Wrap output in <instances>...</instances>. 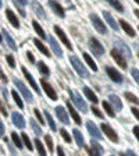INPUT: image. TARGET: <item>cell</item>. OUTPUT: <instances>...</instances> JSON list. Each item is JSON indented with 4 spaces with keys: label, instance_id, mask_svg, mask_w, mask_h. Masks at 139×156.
Listing matches in <instances>:
<instances>
[{
    "label": "cell",
    "instance_id": "94428289",
    "mask_svg": "<svg viewBox=\"0 0 139 156\" xmlns=\"http://www.w3.org/2000/svg\"><path fill=\"white\" fill-rule=\"evenodd\" d=\"M138 56H139V55H138Z\"/></svg>",
    "mask_w": 139,
    "mask_h": 156
},
{
    "label": "cell",
    "instance_id": "6f0895ef",
    "mask_svg": "<svg viewBox=\"0 0 139 156\" xmlns=\"http://www.w3.org/2000/svg\"><path fill=\"white\" fill-rule=\"evenodd\" d=\"M2 114L7 117V110H6V109H4V106H3V105H2Z\"/></svg>",
    "mask_w": 139,
    "mask_h": 156
},
{
    "label": "cell",
    "instance_id": "d6a6232c",
    "mask_svg": "<svg viewBox=\"0 0 139 156\" xmlns=\"http://www.w3.org/2000/svg\"><path fill=\"white\" fill-rule=\"evenodd\" d=\"M32 25H33V29H35L36 32H38V35L40 36V38H42V39H45V38H46V34L43 32L42 27L39 25V23H38V21H33V23H32Z\"/></svg>",
    "mask_w": 139,
    "mask_h": 156
},
{
    "label": "cell",
    "instance_id": "9a60e30c",
    "mask_svg": "<svg viewBox=\"0 0 139 156\" xmlns=\"http://www.w3.org/2000/svg\"><path fill=\"white\" fill-rule=\"evenodd\" d=\"M11 119H13V124L17 127V128H21V130H23L24 127H25V120H24V117L19 113L14 112V113L11 114Z\"/></svg>",
    "mask_w": 139,
    "mask_h": 156
},
{
    "label": "cell",
    "instance_id": "277c9868",
    "mask_svg": "<svg viewBox=\"0 0 139 156\" xmlns=\"http://www.w3.org/2000/svg\"><path fill=\"white\" fill-rule=\"evenodd\" d=\"M91 21H92V24H93V27H95V29H96L99 34H102V35H104V34H107V29H106V25L103 24V21H102L99 17L96 16V14H91Z\"/></svg>",
    "mask_w": 139,
    "mask_h": 156
},
{
    "label": "cell",
    "instance_id": "7bdbcfd3",
    "mask_svg": "<svg viewBox=\"0 0 139 156\" xmlns=\"http://www.w3.org/2000/svg\"><path fill=\"white\" fill-rule=\"evenodd\" d=\"M6 60H7V63H9V66H10V67H11V68H14V67H16V62H14V57H13V56H11V55H9V56H7V57H6Z\"/></svg>",
    "mask_w": 139,
    "mask_h": 156
},
{
    "label": "cell",
    "instance_id": "680465c9",
    "mask_svg": "<svg viewBox=\"0 0 139 156\" xmlns=\"http://www.w3.org/2000/svg\"><path fill=\"white\" fill-rule=\"evenodd\" d=\"M135 16L139 18V10H135Z\"/></svg>",
    "mask_w": 139,
    "mask_h": 156
},
{
    "label": "cell",
    "instance_id": "d4e9b609",
    "mask_svg": "<svg viewBox=\"0 0 139 156\" xmlns=\"http://www.w3.org/2000/svg\"><path fill=\"white\" fill-rule=\"evenodd\" d=\"M120 24H121V27H123V29H124V31H125L127 34H128V35H130V36H132V38H134V36H135V31H134V29H132V27H131L130 24L127 23V21H124V20H120Z\"/></svg>",
    "mask_w": 139,
    "mask_h": 156
},
{
    "label": "cell",
    "instance_id": "f5cc1de1",
    "mask_svg": "<svg viewBox=\"0 0 139 156\" xmlns=\"http://www.w3.org/2000/svg\"><path fill=\"white\" fill-rule=\"evenodd\" d=\"M0 135L4 136V124L3 123H0Z\"/></svg>",
    "mask_w": 139,
    "mask_h": 156
},
{
    "label": "cell",
    "instance_id": "ac0fdd59",
    "mask_svg": "<svg viewBox=\"0 0 139 156\" xmlns=\"http://www.w3.org/2000/svg\"><path fill=\"white\" fill-rule=\"evenodd\" d=\"M23 73H24V75H25V78L28 80V82L31 84V87H32L39 95H40V88H39L38 85H36V82H35V80H33V77L31 75V73H28V70H26L25 67H23Z\"/></svg>",
    "mask_w": 139,
    "mask_h": 156
},
{
    "label": "cell",
    "instance_id": "91938a15",
    "mask_svg": "<svg viewBox=\"0 0 139 156\" xmlns=\"http://www.w3.org/2000/svg\"><path fill=\"white\" fill-rule=\"evenodd\" d=\"M134 2H135V3H138V4H139V0H134Z\"/></svg>",
    "mask_w": 139,
    "mask_h": 156
},
{
    "label": "cell",
    "instance_id": "9c48e42d",
    "mask_svg": "<svg viewBox=\"0 0 139 156\" xmlns=\"http://www.w3.org/2000/svg\"><path fill=\"white\" fill-rule=\"evenodd\" d=\"M2 36H3V39L6 41L7 45H9V48L11 49V50H14V52H16V50H17V45H16L14 39L11 38V35L9 34V31H7L6 28H2Z\"/></svg>",
    "mask_w": 139,
    "mask_h": 156
},
{
    "label": "cell",
    "instance_id": "f546056e",
    "mask_svg": "<svg viewBox=\"0 0 139 156\" xmlns=\"http://www.w3.org/2000/svg\"><path fill=\"white\" fill-rule=\"evenodd\" d=\"M45 117H46V121H47L49 126H50V130L56 131V123H54V120H53V117L50 116L49 110H45Z\"/></svg>",
    "mask_w": 139,
    "mask_h": 156
},
{
    "label": "cell",
    "instance_id": "b9f144b4",
    "mask_svg": "<svg viewBox=\"0 0 139 156\" xmlns=\"http://www.w3.org/2000/svg\"><path fill=\"white\" fill-rule=\"evenodd\" d=\"M131 74H132L134 80H135V81L139 84V70H138V68H132V70H131Z\"/></svg>",
    "mask_w": 139,
    "mask_h": 156
},
{
    "label": "cell",
    "instance_id": "7c38bea8",
    "mask_svg": "<svg viewBox=\"0 0 139 156\" xmlns=\"http://www.w3.org/2000/svg\"><path fill=\"white\" fill-rule=\"evenodd\" d=\"M102 130H103V133H106V135L110 138L113 142H118V136H117V133L111 128L109 124H106V123H103L102 124Z\"/></svg>",
    "mask_w": 139,
    "mask_h": 156
},
{
    "label": "cell",
    "instance_id": "f907efd6",
    "mask_svg": "<svg viewBox=\"0 0 139 156\" xmlns=\"http://www.w3.org/2000/svg\"><path fill=\"white\" fill-rule=\"evenodd\" d=\"M134 134H135V136H136V140H138V141H139V126L134 127Z\"/></svg>",
    "mask_w": 139,
    "mask_h": 156
},
{
    "label": "cell",
    "instance_id": "30bf717a",
    "mask_svg": "<svg viewBox=\"0 0 139 156\" xmlns=\"http://www.w3.org/2000/svg\"><path fill=\"white\" fill-rule=\"evenodd\" d=\"M40 84H42V88L45 89L46 95H47L52 101H56V99H57V94H56V91L53 89L52 87H50V84H49L46 80H42V81H40Z\"/></svg>",
    "mask_w": 139,
    "mask_h": 156
},
{
    "label": "cell",
    "instance_id": "ffe728a7",
    "mask_svg": "<svg viewBox=\"0 0 139 156\" xmlns=\"http://www.w3.org/2000/svg\"><path fill=\"white\" fill-rule=\"evenodd\" d=\"M6 16H7V18H9V21H10V24L14 27V28H17L18 29L19 28V21H18V18L16 17V14L11 11V10H9V9H6Z\"/></svg>",
    "mask_w": 139,
    "mask_h": 156
},
{
    "label": "cell",
    "instance_id": "ba28073f",
    "mask_svg": "<svg viewBox=\"0 0 139 156\" xmlns=\"http://www.w3.org/2000/svg\"><path fill=\"white\" fill-rule=\"evenodd\" d=\"M116 48L118 49V50H120V52L123 53L127 58L132 57V55H131V49L128 48V45H127V43H124L123 41H120V39H118V41H116Z\"/></svg>",
    "mask_w": 139,
    "mask_h": 156
},
{
    "label": "cell",
    "instance_id": "f1b7e54d",
    "mask_svg": "<svg viewBox=\"0 0 139 156\" xmlns=\"http://www.w3.org/2000/svg\"><path fill=\"white\" fill-rule=\"evenodd\" d=\"M107 2H109V4H110L111 7H114L118 13H124V7H123V4H121L118 0H107Z\"/></svg>",
    "mask_w": 139,
    "mask_h": 156
},
{
    "label": "cell",
    "instance_id": "4fadbf2b",
    "mask_svg": "<svg viewBox=\"0 0 139 156\" xmlns=\"http://www.w3.org/2000/svg\"><path fill=\"white\" fill-rule=\"evenodd\" d=\"M56 114H57V117H58V120L61 121L63 124H70V119H68V114H67V112H65V109L64 107H61V106H57L56 107Z\"/></svg>",
    "mask_w": 139,
    "mask_h": 156
},
{
    "label": "cell",
    "instance_id": "603a6c76",
    "mask_svg": "<svg viewBox=\"0 0 139 156\" xmlns=\"http://www.w3.org/2000/svg\"><path fill=\"white\" fill-rule=\"evenodd\" d=\"M67 107H68V110H70V114H71V117L74 119V121L78 124V126H81V124H82L81 117H79V114L75 112V109L72 107V105H71V103H67Z\"/></svg>",
    "mask_w": 139,
    "mask_h": 156
},
{
    "label": "cell",
    "instance_id": "db71d44e",
    "mask_svg": "<svg viewBox=\"0 0 139 156\" xmlns=\"http://www.w3.org/2000/svg\"><path fill=\"white\" fill-rule=\"evenodd\" d=\"M57 153H58V155H60V156H63V155H64V151L61 149V146H58V148H57Z\"/></svg>",
    "mask_w": 139,
    "mask_h": 156
},
{
    "label": "cell",
    "instance_id": "52a82bcc",
    "mask_svg": "<svg viewBox=\"0 0 139 156\" xmlns=\"http://www.w3.org/2000/svg\"><path fill=\"white\" fill-rule=\"evenodd\" d=\"M86 128H88V131H89V134H91L92 138H96V140H102V138H103L102 133L99 131L97 126L93 123V121L88 120V121H86Z\"/></svg>",
    "mask_w": 139,
    "mask_h": 156
},
{
    "label": "cell",
    "instance_id": "484cf974",
    "mask_svg": "<svg viewBox=\"0 0 139 156\" xmlns=\"http://www.w3.org/2000/svg\"><path fill=\"white\" fill-rule=\"evenodd\" d=\"M33 43H35V46L39 49V52H42L43 55H45V56H47V57H49V56H50V52H49V49L46 48V46L43 45V43L40 42L39 39H35V41H33Z\"/></svg>",
    "mask_w": 139,
    "mask_h": 156
},
{
    "label": "cell",
    "instance_id": "f6af8a7d",
    "mask_svg": "<svg viewBox=\"0 0 139 156\" xmlns=\"http://www.w3.org/2000/svg\"><path fill=\"white\" fill-rule=\"evenodd\" d=\"M91 110H92V113H93L95 114V116H97V117H99V119H103V113H102V112L100 110H99V109H97V107H92V109H91Z\"/></svg>",
    "mask_w": 139,
    "mask_h": 156
},
{
    "label": "cell",
    "instance_id": "3957f363",
    "mask_svg": "<svg viewBox=\"0 0 139 156\" xmlns=\"http://www.w3.org/2000/svg\"><path fill=\"white\" fill-rule=\"evenodd\" d=\"M70 95H71V99H72V102L75 103V106H77L81 112L86 113V112H88V105H86V102L82 99L81 95L78 94L77 91H70Z\"/></svg>",
    "mask_w": 139,
    "mask_h": 156
},
{
    "label": "cell",
    "instance_id": "d6986e66",
    "mask_svg": "<svg viewBox=\"0 0 139 156\" xmlns=\"http://www.w3.org/2000/svg\"><path fill=\"white\" fill-rule=\"evenodd\" d=\"M91 146H92V149H88V152L91 153V155H103L104 153L103 148H102L97 142H95V138L91 141Z\"/></svg>",
    "mask_w": 139,
    "mask_h": 156
},
{
    "label": "cell",
    "instance_id": "11a10c76",
    "mask_svg": "<svg viewBox=\"0 0 139 156\" xmlns=\"http://www.w3.org/2000/svg\"><path fill=\"white\" fill-rule=\"evenodd\" d=\"M0 75H2V81H3V82H7V77L4 75V73H3V71L0 73Z\"/></svg>",
    "mask_w": 139,
    "mask_h": 156
},
{
    "label": "cell",
    "instance_id": "ee69618b",
    "mask_svg": "<svg viewBox=\"0 0 139 156\" xmlns=\"http://www.w3.org/2000/svg\"><path fill=\"white\" fill-rule=\"evenodd\" d=\"M60 134H61V136L67 141V142H71V136H70V134H68L65 130H60Z\"/></svg>",
    "mask_w": 139,
    "mask_h": 156
},
{
    "label": "cell",
    "instance_id": "d590c367",
    "mask_svg": "<svg viewBox=\"0 0 139 156\" xmlns=\"http://www.w3.org/2000/svg\"><path fill=\"white\" fill-rule=\"evenodd\" d=\"M31 127H32V130H33V133L36 134V135H42V133L43 131L40 130V127L36 124V121L35 120H31Z\"/></svg>",
    "mask_w": 139,
    "mask_h": 156
},
{
    "label": "cell",
    "instance_id": "ab89813d",
    "mask_svg": "<svg viewBox=\"0 0 139 156\" xmlns=\"http://www.w3.org/2000/svg\"><path fill=\"white\" fill-rule=\"evenodd\" d=\"M23 141H24V144H25V146L28 148V151H32V144H31V141H29V136L26 135L25 133L23 134Z\"/></svg>",
    "mask_w": 139,
    "mask_h": 156
},
{
    "label": "cell",
    "instance_id": "8992f818",
    "mask_svg": "<svg viewBox=\"0 0 139 156\" xmlns=\"http://www.w3.org/2000/svg\"><path fill=\"white\" fill-rule=\"evenodd\" d=\"M111 57L114 58V62L120 66L121 68H127V60H125L127 57L118 50V49H113V50H111Z\"/></svg>",
    "mask_w": 139,
    "mask_h": 156
},
{
    "label": "cell",
    "instance_id": "9f6ffc18",
    "mask_svg": "<svg viewBox=\"0 0 139 156\" xmlns=\"http://www.w3.org/2000/svg\"><path fill=\"white\" fill-rule=\"evenodd\" d=\"M17 2H18V3L21 4V6H25V4L28 3V0H17Z\"/></svg>",
    "mask_w": 139,
    "mask_h": 156
},
{
    "label": "cell",
    "instance_id": "4dcf8cb0",
    "mask_svg": "<svg viewBox=\"0 0 139 156\" xmlns=\"http://www.w3.org/2000/svg\"><path fill=\"white\" fill-rule=\"evenodd\" d=\"M103 107H104V110H106V113L109 114L110 117H114V116H116V112H114L116 109H114V107H111V105L109 103V102L104 101V102H103Z\"/></svg>",
    "mask_w": 139,
    "mask_h": 156
},
{
    "label": "cell",
    "instance_id": "60d3db41",
    "mask_svg": "<svg viewBox=\"0 0 139 156\" xmlns=\"http://www.w3.org/2000/svg\"><path fill=\"white\" fill-rule=\"evenodd\" d=\"M45 141H46V145H47L49 151H50V153L53 152V140L50 138V135H46L45 136Z\"/></svg>",
    "mask_w": 139,
    "mask_h": 156
},
{
    "label": "cell",
    "instance_id": "bcb514c9",
    "mask_svg": "<svg viewBox=\"0 0 139 156\" xmlns=\"http://www.w3.org/2000/svg\"><path fill=\"white\" fill-rule=\"evenodd\" d=\"M33 113H35L36 119H38V120H39V123H40V124H45V120H43V117H42V114L39 113V110H38V109H33Z\"/></svg>",
    "mask_w": 139,
    "mask_h": 156
},
{
    "label": "cell",
    "instance_id": "44dd1931",
    "mask_svg": "<svg viewBox=\"0 0 139 156\" xmlns=\"http://www.w3.org/2000/svg\"><path fill=\"white\" fill-rule=\"evenodd\" d=\"M109 101H110V103L113 105V107H114V109H116L117 112H118V110H121V109H123V102L120 101V98L117 96V95L111 94L110 96H109Z\"/></svg>",
    "mask_w": 139,
    "mask_h": 156
},
{
    "label": "cell",
    "instance_id": "7402d4cb",
    "mask_svg": "<svg viewBox=\"0 0 139 156\" xmlns=\"http://www.w3.org/2000/svg\"><path fill=\"white\" fill-rule=\"evenodd\" d=\"M103 17H104V20L107 21V24H109V25H110L114 31H117V29H118V25H117L116 20L113 18V16H111L109 11H106V10H104V11H103Z\"/></svg>",
    "mask_w": 139,
    "mask_h": 156
},
{
    "label": "cell",
    "instance_id": "f35d334b",
    "mask_svg": "<svg viewBox=\"0 0 139 156\" xmlns=\"http://www.w3.org/2000/svg\"><path fill=\"white\" fill-rule=\"evenodd\" d=\"M35 145H36V149H38V152L40 153V155H46V151H45V148H43V145H42V142L36 138L35 140Z\"/></svg>",
    "mask_w": 139,
    "mask_h": 156
},
{
    "label": "cell",
    "instance_id": "74e56055",
    "mask_svg": "<svg viewBox=\"0 0 139 156\" xmlns=\"http://www.w3.org/2000/svg\"><path fill=\"white\" fill-rule=\"evenodd\" d=\"M125 98L128 99L130 102H132V103H135V105H139V99L135 96L134 94H131V92H125Z\"/></svg>",
    "mask_w": 139,
    "mask_h": 156
},
{
    "label": "cell",
    "instance_id": "2e32d148",
    "mask_svg": "<svg viewBox=\"0 0 139 156\" xmlns=\"http://www.w3.org/2000/svg\"><path fill=\"white\" fill-rule=\"evenodd\" d=\"M47 41H49V43H50V48H52V50L54 52V55L57 56V57H63V52H61V49H60V46H58L57 41H56L53 36H49Z\"/></svg>",
    "mask_w": 139,
    "mask_h": 156
},
{
    "label": "cell",
    "instance_id": "e575fe53",
    "mask_svg": "<svg viewBox=\"0 0 139 156\" xmlns=\"http://www.w3.org/2000/svg\"><path fill=\"white\" fill-rule=\"evenodd\" d=\"M11 140H13V142L16 144V146L18 148V149H21V148H23V142H21V140H19V136L17 135L16 133L11 134Z\"/></svg>",
    "mask_w": 139,
    "mask_h": 156
},
{
    "label": "cell",
    "instance_id": "5b68a950",
    "mask_svg": "<svg viewBox=\"0 0 139 156\" xmlns=\"http://www.w3.org/2000/svg\"><path fill=\"white\" fill-rule=\"evenodd\" d=\"M89 48H91V50L95 53L96 56H103L104 55V48H103V45H102L97 39H95V38H91V41H89Z\"/></svg>",
    "mask_w": 139,
    "mask_h": 156
},
{
    "label": "cell",
    "instance_id": "1f68e13d",
    "mask_svg": "<svg viewBox=\"0 0 139 156\" xmlns=\"http://www.w3.org/2000/svg\"><path fill=\"white\" fill-rule=\"evenodd\" d=\"M84 58H85V62L88 63V66H89V67H91L92 70H93V71H97V66L95 64V62L92 60L91 56L88 55V53H84Z\"/></svg>",
    "mask_w": 139,
    "mask_h": 156
},
{
    "label": "cell",
    "instance_id": "816d5d0a",
    "mask_svg": "<svg viewBox=\"0 0 139 156\" xmlns=\"http://www.w3.org/2000/svg\"><path fill=\"white\" fill-rule=\"evenodd\" d=\"M26 57H28V60L31 63H35V58H33V56H32V53H31V52L26 53Z\"/></svg>",
    "mask_w": 139,
    "mask_h": 156
},
{
    "label": "cell",
    "instance_id": "681fc988",
    "mask_svg": "<svg viewBox=\"0 0 139 156\" xmlns=\"http://www.w3.org/2000/svg\"><path fill=\"white\" fill-rule=\"evenodd\" d=\"M2 92H3V98H4V99H6V101H9V92H7V89H6V88H2Z\"/></svg>",
    "mask_w": 139,
    "mask_h": 156
},
{
    "label": "cell",
    "instance_id": "5bb4252c",
    "mask_svg": "<svg viewBox=\"0 0 139 156\" xmlns=\"http://www.w3.org/2000/svg\"><path fill=\"white\" fill-rule=\"evenodd\" d=\"M54 31L57 32V35H58V38H60V41H61V42L64 43V45L67 46V48L70 49V50H71V49H72V45L70 43V41H68V38H67V35H65L64 31H63V29L60 28L58 25H56V27H54Z\"/></svg>",
    "mask_w": 139,
    "mask_h": 156
},
{
    "label": "cell",
    "instance_id": "4316f807",
    "mask_svg": "<svg viewBox=\"0 0 139 156\" xmlns=\"http://www.w3.org/2000/svg\"><path fill=\"white\" fill-rule=\"evenodd\" d=\"M84 94H85V96H86V98H88V99H89V101H91V102H95V103H96V102L99 101V99H97V96H96V95H95L93 92H92V89H91V88L84 87Z\"/></svg>",
    "mask_w": 139,
    "mask_h": 156
},
{
    "label": "cell",
    "instance_id": "8d00e7d4",
    "mask_svg": "<svg viewBox=\"0 0 139 156\" xmlns=\"http://www.w3.org/2000/svg\"><path fill=\"white\" fill-rule=\"evenodd\" d=\"M13 98H14V101H16L17 106H18L19 109H23V107H24V103H23V101H21V98H19V95L17 94V91H13Z\"/></svg>",
    "mask_w": 139,
    "mask_h": 156
},
{
    "label": "cell",
    "instance_id": "c3c4849f",
    "mask_svg": "<svg viewBox=\"0 0 139 156\" xmlns=\"http://www.w3.org/2000/svg\"><path fill=\"white\" fill-rule=\"evenodd\" d=\"M131 110H132L134 116H135L136 119H138V120H139V109H138V107H132V109H131Z\"/></svg>",
    "mask_w": 139,
    "mask_h": 156
},
{
    "label": "cell",
    "instance_id": "83f0119b",
    "mask_svg": "<svg viewBox=\"0 0 139 156\" xmlns=\"http://www.w3.org/2000/svg\"><path fill=\"white\" fill-rule=\"evenodd\" d=\"M32 6H33V10H35V14H36V16H39L40 18H46V14H45V11H43V7L40 6L38 2H33Z\"/></svg>",
    "mask_w": 139,
    "mask_h": 156
},
{
    "label": "cell",
    "instance_id": "cb8c5ba5",
    "mask_svg": "<svg viewBox=\"0 0 139 156\" xmlns=\"http://www.w3.org/2000/svg\"><path fill=\"white\" fill-rule=\"evenodd\" d=\"M72 134H74V138L77 141V145L79 148H85V144H84V136H82L81 131L79 130H72Z\"/></svg>",
    "mask_w": 139,
    "mask_h": 156
},
{
    "label": "cell",
    "instance_id": "7a4b0ae2",
    "mask_svg": "<svg viewBox=\"0 0 139 156\" xmlns=\"http://www.w3.org/2000/svg\"><path fill=\"white\" fill-rule=\"evenodd\" d=\"M14 85L17 87V89H18L21 94H23V96L25 98V101L26 102H33V96H32V94H31V91H29L28 88H26V85L24 84L21 80H18V78H14Z\"/></svg>",
    "mask_w": 139,
    "mask_h": 156
},
{
    "label": "cell",
    "instance_id": "8fae6325",
    "mask_svg": "<svg viewBox=\"0 0 139 156\" xmlns=\"http://www.w3.org/2000/svg\"><path fill=\"white\" fill-rule=\"evenodd\" d=\"M106 73H107V75L110 77L111 81H114V82H123V75H121L120 73L117 71L116 68H113V67H106Z\"/></svg>",
    "mask_w": 139,
    "mask_h": 156
},
{
    "label": "cell",
    "instance_id": "e0dca14e",
    "mask_svg": "<svg viewBox=\"0 0 139 156\" xmlns=\"http://www.w3.org/2000/svg\"><path fill=\"white\" fill-rule=\"evenodd\" d=\"M49 6L53 9V11H54L57 16H60L61 18H64V16H65V13H64V9H63L60 4L57 3V2H54V0H49Z\"/></svg>",
    "mask_w": 139,
    "mask_h": 156
},
{
    "label": "cell",
    "instance_id": "6da1fadb",
    "mask_svg": "<svg viewBox=\"0 0 139 156\" xmlns=\"http://www.w3.org/2000/svg\"><path fill=\"white\" fill-rule=\"evenodd\" d=\"M70 62H71L72 67L75 68V71L78 73V75H79V77H82V78H89V71H88L86 67L82 64V62L77 57V56H71V57H70Z\"/></svg>",
    "mask_w": 139,
    "mask_h": 156
},
{
    "label": "cell",
    "instance_id": "836d02e7",
    "mask_svg": "<svg viewBox=\"0 0 139 156\" xmlns=\"http://www.w3.org/2000/svg\"><path fill=\"white\" fill-rule=\"evenodd\" d=\"M38 68H39V71L42 73L43 75H49V73H50V70H49L47 66H46L43 62H39L38 63Z\"/></svg>",
    "mask_w": 139,
    "mask_h": 156
},
{
    "label": "cell",
    "instance_id": "7dc6e473",
    "mask_svg": "<svg viewBox=\"0 0 139 156\" xmlns=\"http://www.w3.org/2000/svg\"><path fill=\"white\" fill-rule=\"evenodd\" d=\"M14 3L19 4V3H18V2H17V0H14ZM18 11H19V14H21V16H23V17H25V16H26V14H25V10H24V9H23V7H19V6H18Z\"/></svg>",
    "mask_w": 139,
    "mask_h": 156
}]
</instances>
